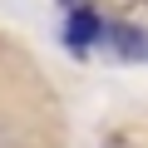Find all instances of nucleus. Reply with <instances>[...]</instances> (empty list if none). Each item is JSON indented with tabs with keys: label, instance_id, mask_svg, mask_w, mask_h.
<instances>
[{
	"label": "nucleus",
	"instance_id": "f257e3e1",
	"mask_svg": "<svg viewBox=\"0 0 148 148\" xmlns=\"http://www.w3.org/2000/svg\"><path fill=\"white\" fill-rule=\"evenodd\" d=\"M99 35H104V20H99L94 10H74V15H69V30H64V40H69L74 49H84V45H94Z\"/></svg>",
	"mask_w": 148,
	"mask_h": 148
}]
</instances>
